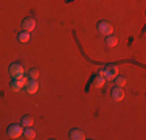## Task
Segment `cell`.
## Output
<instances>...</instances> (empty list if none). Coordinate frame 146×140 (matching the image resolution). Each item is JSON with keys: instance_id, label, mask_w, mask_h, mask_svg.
<instances>
[{"instance_id": "30bf717a", "label": "cell", "mask_w": 146, "mask_h": 140, "mask_svg": "<svg viewBox=\"0 0 146 140\" xmlns=\"http://www.w3.org/2000/svg\"><path fill=\"white\" fill-rule=\"evenodd\" d=\"M17 41H19V42H22V44H28V42L31 41V34L28 33V31L22 30L19 34H17Z\"/></svg>"}, {"instance_id": "8992f818", "label": "cell", "mask_w": 146, "mask_h": 140, "mask_svg": "<svg viewBox=\"0 0 146 140\" xmlns=\"http://www.w3.org/2000/svg\"><path fill=\"white\" fill-rule=\"evenodd\" d=\"M36 19L34 17H25V19L22 20V30H25V31H28V33H31V31L36 28Z\"/></svg>"}, {"instance_id": "9c48e42d", "label": "cell", "mask_w": 146, "mask_h": 140, "mask_svg": "<svg viewBox=\"0 0 146 140\" xmlns=\"http://www.w3.org/2000/svg\"><path fill=\"white\" fill-rule=\"evenodd\" d=\"M110 97H112V100L113 101H121L124 98V90H123V87H113L112 89V92H110Z\"/></svg>"}, {"instance_id": "52a82bcc", "label": "cell", "mask_w": 146, "mask_h": 140, "mask_svg": "<svg viewBox=\"0 0 146 140\" xmlns=\"http://www.w3.org/2000/svg\"><path fill=\"white\" fill-rule=\"evenodd\" d=\"M37 90H39L37 79H28V83L25 84V92L30 93V95H34V93H37Z\"/></svg>"}, {"instance_id": "2e32d148", "label": "cell", "mask_w": 146, "mask_h": 140, "mask_svg": "<svg viewBox=\"0 0 146 140\" xmlns=\"http://www.w3.org/2000/svg\"><path fill=\"white\" fill-rule=\"evenodd\" d=\"M28 78L30 79H37V78H39V70H37V69H30Z\"/></svg>"}, {"instance_id": "5bb4252c", "label": "cell", "mask_w": 146, "mask_h": 140, "mask_svg": "<svg viewBox=\"0 0 146 140\" xmlns=\"http://www.w3.org/2000/svg\"><path fill=\"white\" fill-rule=\"evenodd\" d=\"M117 44H118V37H117V36H113V34H110V36H106V45H107L109 48L117 47Z\"/></svg>"}, {"instance_id": "277c9868", "label": "cell", "mask_w": 146, "mask_h": 140, "mask_svg": "<svg viewBox=\"0 0 146 140\" xmlns=\"http://www.w3.org/2000/svg\"><path fill=\"white\" fill-rule=\"evenodd\" d=\"M96 30H98V33L101 36H110V34H113V25L110 22H107V20H100L98 25H96Z\"/></svg>"}, {"instance_id": "7c38bea8", "label": "cell", "mask_w": 146, "mask_h": 140, "mask_svg": "<svg viewBox=\"0 0 146 140\" xmlns=\"http://www.w3.org/2000/svg\"><path fill=\"white\" fill-rule=\"evenodd\" d=\"M23 137L27 140H33L36 137V131H34L33 126H30V128H23Z\"/></svg>"}, {"instance_id": "8fae6325", "label": "cell", "mask_w": 146, "mask_h": 140, "mask_svg": "<svg viewBox=\"0 0 146 140\" xmlns=\"http://www.w3.org/2000/svg\"><path fill=\"white\" fill-rule=\"evenodd\" d=\"M20 125L23 126V128H30V126L34 125V117L33 115H23L22 118H20Z\"/></svg>"}, {"instance_id": "4fadbf2b", "label": "cell", "mask_w": 146, "mask_h": 140, "mask_svg": "<svg viewBox=\"0 0 146 140\" xmlns=\"http://www.w3.org/2000/svg\"><path fill=\"white\" fill-rule=\"evenodd\" d=\"M104 84H106V78L101 75V73H98L95 78V83H93V87H96V89H101L104 87Z\"/></svg>"}, {"instance_id": "ba28073f", "label": "cell", "mask_w": 146, "mask_h": 140, "mask_svg": "<svg viewBox=\"0 0 146 140\" xmlns=\"http://www.w3.org/2000/svg\"><path fill=\"white\" fill-rule=\"evenodd\" d=\"M68 137H70L72 140H86L87 135H86V132L81 131V129L73 128V129H70V132H68Z\"/></svg>"}, {"instance_id": "7a4b0ae2", "label": "cell", "mask_w": 146, "mask_h": 140, "mask_svg": "<svg viewBox=\"0 0 146 140\" xmlns=\"http://www.w3.org/2000/svg\"><path fill=\"white\" fill-rule=\"evenodd\" d=\"M100 73L106 78V81H112V79L118 75V67L115 64H107L104 69L100 70Z\"/></svg>"}, {"instance_id": "6da1fadb", "label": "cell", "mask_w": 146, "mask_h": 140, "mask_svg": "<svg viewBox=\"0 0 146 140\" xmlns=\"http://www.w3.org/2000/svg\"><path fill=\"white\" fill-rule=\"evenodd\" d=\"M8 72H9V75H11V79H19V78H22V76H25V69H23V65L20 64V62H13V64L9 65Z\"/></svg>"}, {"instance_id": "9a60e30c", "label": "cell", "mask_w": 146, "mask_h": 140, "mask_svg": "<svg viewBox=\"0 0 146 140\" xmlns=\"http://www.w3.org/2000/svg\"><path fill=\"white\" fill-rule=\"evenodd\" d=\"M113 83H115L117 87H124V86H126V78H124V76L117 75L115 78H113Z\"/></svg>"}, {"instance_id": "3957f363", "label": "cell", "mask_w": 146, "mask_h": 140, "mask_svg": "<svg viewBox=\"0 0 146 140\" xmlns=\"http://www.w3.org/2000/svg\"><path fill=\"white\" fill-rule=\"evenodd\" d=\"M6 134H8V137H11V139H20L23 135V126L20 123L9 125L8 129H6Z\"/></svg>"}, {"instance_id": "5b68a950", "label": "cell", "mask_w": 146, "mask_h": 140, "mask_svg": "<svg viewBox=\"0 0 146 140\" xmlns=\"http://www.w3.org/2000/svg\"><path fill=\"white\" fill-rule=\"evenodd\" d=\"M28 75H25V76H22V78H19V79H11V84H9V87H11L14 92H20L22 89H25V84L28 83Z\"/></svg>"}]
</instances>
